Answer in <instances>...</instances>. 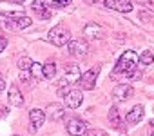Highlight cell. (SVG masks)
<instances>
[{
  "label": "cell",
  "mask_w": 154,
  "mask_h": 136,
  "mask_svg": "<svg viewBox=\"0 0 154 136\" xmlns=\"http://www.w3.org/2000/svg\"><path fill=\"white\" fill-rule=\"evenodd\" d=\"M138 63H140V56L134 51H125L120 56V60H118V63L114 67V75H123V76L131 78V75L136 71Z\"/></svg>",
  "instance_id": "6da1fadb"
},
{
  "label": "cell",
  "mask_w": 154,
  "mask_h": 136,
  "mask_svg": "<svg viewBox=\"0 0 154 136\" xmlns=\"http://www.w3.org/2000/svg\"><path fill=\"white\" fill-rule=\"evenodd\" d=\"M47 42H51L53 45H56V47H62V45H65V44H69L71 42V33H69V29L65 27V26H54L51 31H49V35H47Z\"/></svg>",
  "instance_id": "7a4b0ae2"
},
{
  "label": "cell",
  "mask_w": 154,
  "mask_h": 136,
  "mask_svg": "<svg viewBox=\"0 0 154 136\" xmlns=\"http://www.w3.org/2000/svg\"><path fill=\"white\" fill-rule=\"evenodd\" d=\"M100 69L102 67L100 65H96V67H93V69H89V71H85L84 75H82V78H80V87L84 89V91H91L94 85H96V78H98V75H100Z\"/></svg>",
  "instance_id": "3957f363"
},
{
  "label": "cell",
  "mask_w": 154,
  "mask_h": 136,
  "mask_svg": "<svg viewBox=\"0 0 154 136\" xmlns=\"http://www.w3.org/2000/svg\"><path fill=\"white\" fill-rule=\"evenodd\" d=\"M63 100H65L67 109H78L82 105V102H84V93L80 89H69L67 94L63 96Z\"/></svg>",
  "instance_id": "277c9868"
},
{
  "label": "cell",
  "mask_w": 154,
  "mask_h": 136,
  "mask_svg": "<svg viewBox=\"0 0 154 136\" xmlns=\"http://www.w3.org/2000/svg\"><path fill=\"white\" fill-rule=\"evenodd\" d=\"M31 18L29 17H26V15H22V17H8V20L4 22L6 24V27L8 29H13V31H20V29H26V27H29L31 26Z\"/></svg>",
  "instance_id": "5b68a950"
},
{
  "label": "cell",
  "mask_w": 154,
  "mask_h": 136,
  "mask_svg": "<svg viewBox=\"0 0 154 136\" xmlns=\"http://www.w3.org/2000/svg\"><path fill=\"white\" fill-rule=\"evenodd\" d=\"M67 53L72 56H85L89 53V44L85 40H71L67 44Z\"/></svg>",
  "instance_id": "8992f818"
},
{
  "label": "cell",
  "mask_w": 154,
  "mask_h": 136,
  "mask_svg": "<svg viewBox=\"0 0 154 136\" xmlns=\"http://www.w3.org/2000/svg\"><path fill=\"white\" fill-rule=\"evenodd\" d=\"M65 125H67V132H69V134H72V136H84V134H85V131H87L85 122H84V120H80V118H71Z\"/></svg>",
  "instance_id": "52a82bcc"
},
{
  "label": "cell",
  "mask_w": 154,
  "mask_h": 136,
  "mask_svg": "<svg viewBox=\"0 0 154 136\" xmlns=\"http://www.w3.org/2000/svg\"><path fill=\"white\" fill-rule=\"evenodd\" d=\"M132 94H134V89H132L131 85H127V84H118V85L112 89V98H114L116 102H125V100H129Z\"/></svg>",
  "instance_id": "ba28073f"
},
{
  "label": "cell",
  "mask_w": 154,
  "mask_h": 136,
  "mask_svg": "<svg viewBox=\"0 0 154 136\" xmlns=\"http://www.w3.org/2000/svg\"><path fill=\"white\" fill-rule=\"evenodd\" d=\"M105 8L120 11V13H131L132 11V2L131 0H103Z\"/></svg>",
  "instance_id": "9c48e42d"
},
{
  "label": "cell",
  "mask_w": 154,
  "mask_h": 136,
  "mask_svg": "<svg viewBox=\"0 0 154 136\" xmlns=\"http://www.w3.org/2000/svg\"><path fill=\"white\" fill-rule=\"evenodd\" d=\"M80 78H82V73H80V67L76 65V63L65 67V73H63V84H76V82H80Z\"/></svg>",
  "instance_id": "30bf717a"
},
{
  "label": "cell",
  "mask_w": 154,
  "mask_h": 136,
  "mask_svg": "<svg viewBox=\"0 0 154 136\" xmlns=\"http://www.w3.org/2000/svg\"><path fill=\"white\" fill-rule=\"evenodd\" d=\"M29 120H31L29 129H31L33 132H36V131L44 125V122H45V113H44L42 109H33V111L29 113Z\"/></svg>",
  "instance_id": "8fae6325"
},
{
  "label": "cell",
  "mask_w": 154,
  "mask_h": 136,
  "mask_svg": "<svg viewBox=\"0 0 154 136\" xmlns=\"http://www.w3.org/2000/svg\"><path fill=\"white\" fill-rule=\"evenodd\" d=\"M143 116H145V109H143V105H134V107L127 113L125 122H127L129 125H136L138 122L143 120Z\"/></svg>",
  "instance_id": "7c38bea8"
},
{
  "label": "cell",
  "mask_w": 154,
  "mask_h": 136,
  "mask_svg": "<svg viewBox=\"0 0 154 136\" xmlns=\"http://www.w3.org/2000/svg\"><path fill=\"white\" fill-rule=\"evenodd\" d=\"M0 15H4V17H22L24 9H22V6H11L8 2H0Z\"/></svg>",
  "instance_id": "4fadbf2b"
},
{
  "label": "cell",
  "mask_w": 154,
  "mask_h": 136,
  "mask_svg": "<svg viewBox=\"0 0 154 136\" xmlns=\"http://www.w3.org/2000/svg\"><path fill=\"white\" fill-rule=\"evenodd\" d=\"M84 35H85L87 38H93V40L103 38V27H102L100 24H96V22H91V24H87V26L84 27Z\"/></svg>",
  "instance_id": "5bb4252c"
},
{
  "label": "cell",
  "mask_w": 154,
  "mask_h": 136,
  "mask_svg": "<svg viewBox=\"0 0 154 136\" xmlns=\"http://www.w3.org/2000/svg\"><path fill=\"white\" fill-rule=\"evenodd\" d=\"M49 8H51V4L47 2V0H35V2H33V11L38 13L40 18H49L51 17Z\"/></svg>",
  "instance_id": "9a60e30c"
},
{
  "label": "cell",
  "mask_w": 154,
  "mask_h": 136,
  "mask_svg": "<svg viewBox=\"0 0 154 136\" xmlns=\"http://www.w3.org/2000/svg\"><path fill=\"white\" fill-rule=\"evenodd\" d=\"M8 100H9V105H13V107H22L24 105V96H22V93L18 91L17 85H11L9 87Z\"/></svg>",
  "instance_id": "2e32d148"
},
{
  "label": "cell",
  "mask_w": 154,
  "mask_h": 136,
  "mask_svg": "<svg viewBox=\"0 0 154 136\" xmlns=\"http://www.w3.org/2000/svg\"><path fill=\"white\" fill-rule=\"evenodd\" d=\"M63 114H65V109H63V107H60V105H56V104L49 105V116H51V120H53V122L62 120V118H63Z\"/></svg>",
  "instance_id": "e0dca14e"
},
{
  "label": "cell",
  "mask_w": 154,
  "mask_h": 136,
  "mask_svg": "<svg viewBox=\"0 0 154 136\" xmlns=\"http://www.w3.org/2000/svg\"><path fill=\"white\" fill-rule=\"evenodd\" d=\"M33 63H35V62H33L29 56H20L18 62H17V65H18V69H20V71H31Z\"/></svg>",
  "instance_id": "ac0fdd59"
},
{
  "label": "cell",
  "mask_w": 154,
  "mask_h": 136,
  "mask_svg": "<svg viewBox=\"0 0 154 136\" xmlns=\"http://www.w3.org/2000/svg\"><path fill=\"white\" fill-rule=\"evenodd\" d=\"M56 75V65H54V62H45L44 63V78H53Z\"/></svg>",
  "instance_id": "d6986e66"
},
{
  "label": "cell",
  "mask_w": 154,
  "mask_h": 136,
  "mask_svg": "<svg viewBox=\"0 0 154 136\" xmlns=\"http://www.w3.org/2000/svg\"><path fill=\"white\" fill-rule=\"evenodd\" d=\"M140 62H141L143 65H150V63L154 62V54L147 49V51H143V53L140 54Z\"/></svg>",
  "instance_id": "ffe728a7"
},
{
  "label": "cell",
  "mask_w": 154,
  "mask_h": 136,
  "mask_svg": "<svg viewBox=\"0 0 154 136\" xmlns=\"http://www.w3.org/2000/svg\"><path fill=\"white\" fill-rule=\"evenodd\" d=\"M109 122L112 125H120V116H118V109L116 107H111V111H109Z\"/></svg>",
  "instance_id": "44dd1931"
},
{
  "label": "cell",
  "mask_w": 154,
  "mask_h": 136,
  "mask_svg": "<svg viewBox=\"0 0 154 136\" xmlns=\"http://www.w3.org/2000/svg\"><path fill=\"white\" fill-rule=\"evenodd\" d=\"M69 4H71V0H53V2H51V8L62 9V8H65V6H69Z\"/></svg>",
  "instance_id": "7402d4cb"
},
{
  "label": "cell",
  "mask_w": 154,
  "mask_h": 136,
  "mask_svg": "<svg viewBox=\"0 0 154 136\" xmlns=\"http://www.w3.org/2000/svg\"><path fill=\"white\" fill-rule=\"evenodd\" d=\"M84 136H109L105 131H100V129H87Z\"/></svg>",
  "instance_id": "603a6c76"
},
{
  "label": "cell",
  "mask_w": 154,
  "mask_h": 136,
  "mask_svg": "<svg viewBox=\"0 0 154 136\" xmlns=\"http://www.w3.org/2000/svg\"><path fill=\"white\" fill-rule=\"evenodd\" d=\"M31 71H33V75L38 78V76H44V65H38V63H33V67H31Z\"/></svg>",
  "instance_id": "cb8c5ba5"
},
{
  "label": "cell",
  "mask_w": 154,
  "mask_h": 136,
  "mask_svg": "<svg viewBox=\"0 0 154 136\" xmlns=\"http://www.w3.org/2000/svg\"><path fill=\"white\" fill-rule=\"evenodd\" d=\"M29 78H31L29 71H20V80L22 82H29Z\"/></svg>",
  "instance_id": "d4e9b609"
},
{
  "label": "cell",
  "mask_w": 154,
  "mask_h": 136,
  "mask_svg": "<svg viewBox=\"0 0 154 136\" xmlns=\"http://www.w3.org/2000/svg\"><path fill=\"white\" fill-rule=\"evenodd\" d=\"M6 47H8V38L6 36H0V53H2Z\"/></svg>",
  "instance_id": "484cf974"
},
{
  "label": "cell",
  "mask_w": 154,
  "mask_h": 136,
  "mask_svg": "<svg viewBox=\"0 0 154 136\" xmlns=\"http://www.w3.org/2000/svg\"><path fill=\"white\" fill-rule=\"evenodd\" d=\"M140 4H143L145 8H154V0H138Z\"/></svg>",
  "instance_id": "4316f807"
},
{
  "label": "cell",
  "mask_w": 154,
  "mask_h": 136,
  "mask_svg": "<svg viewBox=\"0 0 154 136\" xmlns=\"http://www.w3.org/2000/svg\"><path fill=\"white\" fill-rule=\"evenodd\" d=\"M140 78H141V73H140V71H134V73L131 75V80H140Z\"/></svg>",
  "instance_id": "83f0119b"
},
{
  "label": "cell",
  "mask_w": 154,
  "mask_h": 136,
  "mask_svg": "<svg viewBox=\"0 0 154 136\" xmlns=\"http://www.w3.org/2000/svg\"><path fill=\"white\" fill-rule=\"evenodd\" d=\"M4 89H6V80L2 78V75H0V93H2Z\"/></svg>",
  "instance_id": "f1b7e54d"
},
{
  "label": "cell",
  "mask_w": 154,
  "mask_h": 136,
  "mask_svg": "<svg viewBox=\"0 0 154 136\" xmlns=\"http://www.w3.org/2000/svg\"><path fill=\"white\" fill-rule=\"evenodd\" d=\"M8 111H9L8 107H0V118H4V116L8 114Z\"/></svg>",
  "instance_id": "f546056e"
},
{
  "label": "cell",
  "mask_w": 154,
  "mask_h": 136,
  "mask_svg": "<svg viewBox=\"0 0 154 136\" xmlns=\"http://www.w3.org/2000/svg\"><path fill=\"white\" fill-rule=\"evenodd\" d=\"M138 17H140V18H150V13H143V11H141Z\"/></svg>",
  "instance_id": "4dcf8cb0"
},
{
  "label": "cell",
  "mask_w": 154,
  "mask_h": 136,
  "mask_svg": "<svg viewBox=\"0 0 154 136\" xmlns=\"http://www.w3.org/2000/svg\"><path fill=\"white\" fill-rule=\"evenodd\" d=\"M13 2H17V4H24L26 0H13Z\"/></svg>",
  "instance_id": "1f68e13d"
},
{
  "label": "cell",
  "mask_w": 154,
  "mask_h": 136,
  "mask_svg": "<svg viewBox=\"0 0 154 136\" xmlns=\"http://www.w3.org/2000/svg\"><path fill=\"white\" fill-rule=\"evenodd\" d=\"M150 125H152V129H154V120H152V122H150Z\"/></svg>",
  "instance_id": "d6a6232c"
},
{
  "label": "cell",
  "mask_w": 154,
  "mask_h": 136,
  "mask_svg": "<svg viewBox=\"0 0 154 136\" xmlns=\"http://www.w3.org/2000/svg\"><path fill=\"white\" fill-rule=\"evenodd\" d=\"M150 136H154V131H152V134H150Z\"/></svg>",
  "instance_id": "836d02e7"
},
{
  "label": "cell",
  "mask_w": 154,
  "mask_h": 136,
  "mask_svg": "<svg viewBox=\"0 0 154 136\" xmlns=\"http://www.w3.org/2000/svg\"><path fill=\"white\" fill-rule=\"evenodd\" d=\"M15 136H20V134H15Z\"/></svg>",
  "instance_id": "e575fe53"
}]
</instances>
